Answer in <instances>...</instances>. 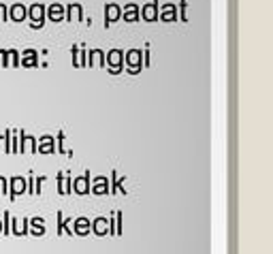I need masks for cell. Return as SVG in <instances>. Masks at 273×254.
Masks as SVG:
<instances>
[{"label": "cell", "instance_id": "8992f818", "mask_svg": "<svg viewBox=\"0 0 273 254\" xmlns=\"http://www.w3.org/2000/svg\"><path fill=\"white\" fill-rule=\"evenodd\" d=\"M109 179H107L105 175H98V177H94L90 179V192L92 195H96V197H103V195H109Z\"/></svg>", "mask_w": 273, "mask_h": 254}, {"label": "cell", "instance_id": "5bb4252c", "mask_svg": "<svg viewBox=\"0 0 273 254\" xmlns=\"http://www.w3.org/2000/svg\"><path fill=\"white\" fill-rule=\"evenodd\" d=\"M45 19H49V21H54V24L62 21V19H64V5L54 3V5H49V7H45Z\"/></svg>", "mask_w": 273, "mask_h": 254}, {"label": "cell", "instance_id": "f546056e", "mask_svg": "<svg viewBox=\"0 0 273 254\" xmlns=\"http://www.w3.org/2000/svg\"><path fill=\"white\" fill-rule=\"evenodd\" d=\"M9 19V7L0 5V21H7Z\"/></svg>", "mask_w": 273, "mask_h": 254}, {"label": "cell", "instance_id": "ba28073f", "mask_svg": "<svg viewBox=\"0 0 273 254\" xmlns=\"http://www.w3.org/2000/svg\"><path fill=\"white\" fill-rule=\"evenodd\" d=\"M88 233H92V220H88L86 216H79L73 220V235L77 237H86Z\"/></svg>", "mask_w": 273, "mask_h": 254}, {"label": "cell", "instance_id": "d6a6232c", "mask_svg": "<svg viewBox=\"0 0 273 254\" xmlns=\"http://www.w3.org/2000/svg\"><path fill=\"white\" fill-rule=\"evenodd\" d=\"M0 60H3V50H0Z\"/></svg>", "mask_w": 273, "mask_h": 254}, {"label": "cell", "instance_id": "e0dca14e", "mask_svg": "<svg viewBox=\"0 0 273 254\" xmlns=\"http://www.w3.org/2000/svg\"><path fill=\"white\" fill-rule=\"evenodd\" d=\"M56 218H58V235H68V237H73V220L70 218H64V214L62 212H58L56 214Z\"/></svg>", "mask_w": 273, "mask_h": 254}, {"label": "cell", "instance_id": "83f0119b", "mask_svg": "<svg viewBox=\"0 0 273 254\" xmlns=\"http://www.w3.org/2000/svg\"><path fill=\"white\" fill-rule=\"evenodd\" d=\"M3 233L5 235H11V214L9 212L3 214Z\"/></svg>", "mask_w": 273, "mask_h": 254}, {"label": "cell", "instance_id": "f1b7e54d", "mask_svg": "<svg viewBox=\"0 0 273 254\" xmlns=\"http://www.w3.org/2000/svg\"><path fill=\"white\" fill-rule=\"evenodd\" d=\"M0 195H9V179L0 177Z\"/></svg>", "mask_w": 273, "mask_h": 254}, {"label": "cell", "instance_id": "484cf974", "mask_svg": "<svg viewBox=\"0 0 273 254\" xmlns=\"http://www.w3.org/2000/svg\"><path fill=\"white\" fill-rule=\"evenodd\" d=\"M64 141H66V137H64V132L60 130V132H58V137H56V152H60L62 156H70L73 152L64 148Z\"/></svg>", "mask_w": 273, "mask_h": 254}, {"label": "cell", "instance_id": "ffe728a7", "mask_svg": "<svg viewBox=\"0 0 273 254\" xmlns=\"http://www.w3.org/2000/svg\"><path fill=\"white\" fill-rule=\"evenodd\" d=\"M92 233H94V235H98V237L109 235V218L98 216L96 220H92Z\"/></svg>", "mask_w": 273, "mask_h": 254}, {"label": "cell", "instance_id": "3957f363", "mask_svg": "<svg viewBox=\"0 0 273 254\" xmlns=\"http://www.w3.org/2000/svg\"><path fill=\"white\" fill-rule=\"evenodd\" d=\"M105 64H107V71L111 75H117V73L124 71V52L122 50H111L105 54Z\"/></svg>", "mask_w": 273, "mask_h": 254}, {"label": "cell", "instance_id": "5b68a950", "mask_svg": "<svg viewBox=\"0 0 273 254\" xmlns=\"http://www.w3.org/2000/svg\"><path fill=\"white\" fill-rule=\"evenodd\" d=\"M70 190H73L75 195H79V197L90 195V173H84V175L75 177L73 181H70Z\"/></svg>", "mask_w": 273, "mask_h": 254}, {"label": "cell", "instance_id": "44dd1931", "mask_svg": "<svg viewBox=\"0 0 273 254\" xmlns=\"http://www.w3.org/2000/svg\"><path fill=\"white\" fill-rule=\"evenodd\" d=\"M26 13H28V7L26 5H21V3H15V5H11L9 7V19H13V21H26Z\"/></svg>", "mask_w": 273, "mask_h": 254}, {"label": "cell", "instance_id": "4fadbf2b", "mask_svg": "<svg viewBox=\"0 0 273 254\" xmlns=\"http://www.w3.org/2000/svg\"><path fill=\"white\" fill-rule=\"evenodd\" d=\"M19 66H23V68L39 66V54H37V50H23L19 54Z\"/></svg>", "mask_w": 273, "mask_h": 254}, {"label": "cell", "instance_id": "7402d4cb", "mask_svg": "<svg viewBox=\"0 0 273 254\" xmlns=\"http://www.w3.org/2000/svg\"><path fill=\"white\" fill-rule=\"evenodd\" d=\"M88 66L92 68H103L105 66V52L103 50H90L88 52V58H86Z\"/></svg>", "mask_w": 273, "mask_h": 254}, {"label": "cell", "instance_id": "7c38bea8", "mask_svg": "<svg viewBox=\"0 0 273 254\" xmlns=\"http://www.w3.org/2000/svg\"><path fill=\"white\" fill-rule=\"evenodd\" d=\"M158 9H160V5H158V0H152V3H147V5H143L141 7V19L143 21H156L158 19Z\"/></svg>", "mask_w": 273, "mask_h": 254}, {"label": "cell", "instance_id": "8fae6325", "mask_svg": "<svg viewBox=\"0 0 273 254\" xmlns=\"http://www.w3.org/2000/svg\"><path fill=\"white\" fill-rule=\"evenodd\" d=\"M70 56H73V66H75V68L88 66V62H86L88 52H86L84 45H73V47H70Z\"/></svg>", "mask_w": 273, "mask_h": 254}, {"label": "cell", "instance_id": "4316f807", "mask_svg": "<svg viewBox=\"0 0 273 254\" xmlns=\"http://www.w3.org/2000/svg\"><path fill=\"white\" fill-rule=\"evenodd\" d=\"M0 152L11 154V128L5 132L3 137H0Z\"/></svg>", "mask_w": 273, "mask_h": 254}, {"label": "cell", "instance_id": "d6986e66", "mask_svg": "<svg viewBox=\"0 0 273 254\" xmlns=\"http://www.w3.org/2000/svg\"><path fill=\"white\" fill-rule=\"evenodd\" d=\"M64 19L68 21H81L84 19V9L79 3H70L68 7H64Z\"/></svg>", "mask_w": 273, "mask_h": 254}, {"label": "cell", "instance_id": "30bf717a", "mask_svg": "<svg viewBox=\"0 0 273 254\" xmlns=\"http://www.w3.org/2000/svg\"><path fill=\"white\" fill-rule=\"evenodd\" d=\"M47 233L45 228V220L41 216H34V218H28V235L32 237H43Z\"/></svg>", "mask_w": 273, "mask_h": 254}, {"label": "cell", "instance_id": "9a60e30c", "mask_svg": "<svg viewBox=\"0 0 273 254\" xmlns=\"http://www.w3.org/2000/svg\"><path fill=\"white\" fill-rule=\"evenodd\" d=\"M158 19L164 21V24H171V21H177V7L173 3H167L158 9Z\"/></svg>", "mask_w": 273, "mask_h": 254}, {"label": "cell", "instance_id": "6da1fadb", "mask_svg": "<svg viewBox=\"0 0 273 254\" xmlns=\"http://www.w3.org/2000/svg\"><path fill=\"white\" fill-rule=\"evenodd\" d=\"M124 68L130 75H139L143 71V50H128L124 54Z\"/></svg>", "mask_w": 273, "mask_h": 254}, {"label": "cell", "instance_id": "cb8c5ba5", "mask_svg": "<svg viewBox=\"0 0 273 254\" xmlns=\"http://www.w3.org/2000/svg\"><path fill=\"white\" fill-rule=\"evenodd\" d=\"M11 235H28V218H11Z\"/></svg>", "mask_w": 273, "mask_h": 254}, {"label": "cell", "instance_id": "2e32d148", "mask_svg": "<svg viewBox=\"0 0 273 254\" xmlns=\"http://www.w3.org/2000/svg\"><path fill=\"white\" fill-rule=\"evenodd\" d=\"M37 152L39 154H56V139L52 135H43L39 141H37Z\"/></svg>", "mask_w": 273, "mask_h": 254}, {"label": "cell", "instance_id": "1f68e13d", "mask_svg": "<svg viewBox=\"0 0 273 254\" xmlns=\"http://www.w3.org/2000/svg\"><path fill=\"white\" fill-rule=\"evenodd\" d=\"M0 233H3V220H0Z\"/></svg>", "mask_w": 273, "mask_h": 254}, {"label": "cell", "instance_id": "9c48e42d", "mask_svg": "<svg viewBox=\"0 0 273 254\" xmlns=\"http://www.w3.org/2000/svg\"><path fill=\"white\" fill-rule=\"evenodd\" d=\"M19 132V152L21 154H37V139L26 135L23 130H17Z\"/></svg>", "mask_w": 273, "mask_h": 254}, {"label": "cell", "instance_id": "ac0fdd59", "mask_svg": "<svg viewBox=\"0 0 273 254\" xmlns=\"http://www.w3.org/2000/svg\"><path fill=\"white\" fill-rule=\"evenodd\" d=\"M0 64H3L5 68H19V52L17 50L3 52V60H0Z\"/></svg>", "mask_w": 273, "mask_h": 254}, {"label": "cell", "instance_id": "52a82bcc", "mask_svg": "<svg viewBox=\"0 0 273 254\" xmlns=\"http://www.w3.org/2000/svg\"><path fill=\"white\" fill-rule=\"evenodd\" d=\"M117 19H122V7L115 5V3L105 5V26H107V28L113 26Z\"/></svg>", "mask_w": 273, "mask_h": 254}, {"label": "cell", "instance_id": "7a4b0ae2", "mask_svg": "<svg viewBox=\"0 0 273 254\" xmlns=\"http://www.w3.org/2000/svg\"><path fill=\"white\" fill-rule=\"evenodd\" d=\"M26 19H28L32 30H41L45 26V5H41V3L30 5L28 13H26Z\"/></svg>", "mask_w": 273, "mask_h": 254}, {"label": "cell", "instance_id": "603a6c76", "mask_svg": "<svg viewBox=\"0 0 273 254\" xmlns=\"http://www.w3.org/2000/svg\"><path fill=\"white\" fill-rule=\"evenodd\" d=\"M122 19L128 21V24L139 21V5H135V3L124 5V7H122Z\"/></svg>", "mask_w": 273, "mask_h": 254}, {"label": "cell", "instance_id": "4dcf8cb0", "mask_svg": "<svg viewBox=\"0 0 273 254\" xmlns=\"http://www.w3.org/2000/svg\"><path fill=\"white\" fill-rule=\"evenodd\" d=\"M143 66H150V50H143Z\"/></svg>", "mask_w": 273, "mask_h": 254}, {"label": "cell", "instance_id": "d4e9b609", "mask_svg": "<svg viewBox=\"0 0 273 254\" xmlns=\"http://www.w3.org/2000/svg\"><path fill=\"white\" fill-rule=\"evenodd\" d=\"M56 181H58V192L60 195H70V175L68 173H58V177H56Z\"/></svg>", "mask_w": 273, "mask_h": 254}, {"label": "cell", "instance_id": "277c9868", "mask_svg": "<svg viewBox=\"0 0 273 254\" xmlns=\"http://www.w3.org/2000/svg\"><path fill=\"white\" fill-rule=\"evenodd\" d=\"M26 179H23V177H19V175H15V177H11L9 179V199L11 201H15L19 195H26Z\"/></svg>", "mask_w": 273, "mask_h": 254}]
</instances>
